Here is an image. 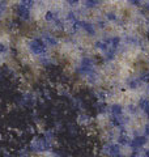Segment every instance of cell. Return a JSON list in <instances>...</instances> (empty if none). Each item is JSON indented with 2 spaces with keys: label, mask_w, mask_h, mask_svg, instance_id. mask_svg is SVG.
I'll return each instance as SVG.
<instances>
[{
  "label": "cell",
  "mask_w": 149,
  "mask_h": 157,
  "mask_svg": "<svg viewBox=\"0 0 149 157\" xmlns=\"http://www.w3.org/2000/svg\"><path fill=\"white\" fill-rule=\"evenodd\" d=\"M52 148H54V141L47 139L43 134L34 136L28 145L29 152L34 155H48L50 152H52Z\"/></svg>",
  "instance_id": "cell-1"
},
{
  "label": "cell",
  "mask_w": 149,
  "mask_h": 157,
  "mask_svg": "<svg viewBox=\"0 0 149 157\" xmlns=\"http://www.w3.org/2000/svg\"><path fill=\"white\" fill-rule=\"evenodd\" d=\"M101 153L106 157H124L122 152V147L118 143H114V141H106V143H103L101 148Z\"/></svg>",
  "instance_id": "cell-2"
},
{
  "label": "cell",
  "mask_w": 149,
  "mask_h": 157,
  "mask_svg": "<svg viewBox=\"0 0 149 157\" xmlns=\"http://www.w3.org/2000/svg\"><path fill=\"white\" fill-rule=\"evenodd\" d=\"M28 48L36 56H42L47 51V46L44 45L42 38H30L28 41Z\"/></svg>",
  "instance_id": "cell-3"
},
{
  "label": "cell",
  "mask_w": 149,
  "mask_h": 157,
  "mask_svg": "<svg viewBox=\"0 0 149 157\" xmlns=\"http://www.w3.org/2000/svg\"><path fill=\"white\" fill-rule=\"evenodd\" d=\"M148 143V137L147 136H141V135H139V136H135L133 139H131V143H130V147L133 149V151H137V149H141L144 148V147L147 145Z\"/></svg>",
  "instance_id": "cell-4"
},
{
  "label": "cell",
  "mask_w": 149,
  "mask_h": 157,
  "mask_svg": "<svg viewBox=\"0 0 149 157\" xmlns=\"http://www.w3.org/2000/svg\"><path fill=\"white\" fill-rule=\"evenodd\" d=\"M30 11H32V9H29V8H26V7L21 6V4H18V6L16 7L17 18L20 20V21H24V22L29 21V20H30V16H32Z\"/></svg>",
  "instance_id": "cell-5"
},
{
  "label": "cell",
  "mask_w": 149,
  "mask_h": 157,
  "mask_svg": "<svg viewBox=\"0 0 149 157\" xmlns=\"http://www.w3.org/2000/svg\"><path fill=\"white\" fill-rule=\"evenodd\" d=\"M76 28H81L86 34H89V36H94V34H96V28H94L90 22H86V21H77Z\"/></svg>",
  "instance_id": "cell-6"
},
{
  "label": "cell",
  "mask_w": 149,
  "mask_h": 157,
  "mask_svg": "<svg viewBox=\"0 0 149 157\" xmlns=\"http://www.w3.org/2000/svg\"><path fill=\"white\" fill-rule=\"evenodd\" d=\"M77 123L82 126V127H88L89 124L92 123V117L88 114V113H80V114L77 115Z\"/></svg>",
  "instance_id": "cell-7"
},
{
  "label": "cell",
  "mask_w": 149,
  "mask_h": 157,
  "mask_svg": "<svg viewBox=\"0 0 149 157\" xmlns=\"http://www.w3.org/2000/svg\"><path fill=\"white\" fill-rule=\"evenodd\" d=\"M42 41L44 42V45H46L47 47H55V46H58V38L51 36V34H48V33L43 34Z\"/></svg>",
  "instance_id": "cell-8"
},
{
  "label": "cell",
  "mask_w": 149,
  "mask_h": 157,
  "mask_svg": "<svg viewBox=\"0 0 149 157\" xmlns=\"http://www.w3.org/2000/svg\"><path fill=\"white\" fill-rule=\"evenodd\" d=\"M140 84H141V81L139 80V78H135V77L128 78V80H127V88H128V89H136V88Z\"/></svg>",
  "instance_id": "cell-9"
},
{
  "label": "cell",
  "mask_w": 149,
  "mask_h": 157,
  "mask_svg": "<svg viewBox=\"0 0 149 157\" xmlns=\"http://www.w3.org/2000/svg\"><path fill=\"white\" fill-rule=\"evenodd\" d=\"M18 4H21V6L26 7V8H29V9H32L33 6H34V0H20Z\"/></svg>",
  "instance_id": "cell-10"
},
{
  "label": "cell",
  "mask_w": 149,
  "mask_h": 157,
  "mask_svg": "<svg viewBox=\"0 0 149 157\" xmlns=\"http://www.w3.org/2000/svg\"><path fill=\"white\" fill-rule=\"evenodd\" d=\"M139 80L141 82H149V72H143L140 77H139Z\"/></svg>",
  "instance_id": "cell-11"
},
{
  "label": "cell",
  "mask_w": 149,
  "mask_h": 157,
  "mask_svg": "<svg viewBox=\"0 0 149 157\" xmlns=\"http://www.w3.org/2000/svg\"><path fill=\"white\" fill-rule=\"evenodd\" d=\"M85 3H86L88 7H96L99 3V0H85Z\"/></svg>",
  "instance_id": "cell-12"
},
{
  "label": "cell",
  "mask_w": 149,
  "mask_h": 157,
  "mask_svg": "<svg viewBox=\"0 0 149 157\" xmlns=\"http://www.w3.org/2000/svg\"><path fill=\"white\" fill-rule=\"evenodd\" d=\"M106 18H107V20H110V21H115V20H117V16H115V13L109 12V13L106 14Z\"/></svg>",
  "instance_id": "cell-13"
},
{
  "label": "cell",
  "mask_w": 149,
  "mask_h": 157,
  "mask_svg": "<svg viewBox=\"0 0 149 157\" xmlns=\"http://www.w3.org/2000/svg\"><path fill=\"white\" fill-rule=\"evenodd\" d=\"M78 2H80V0H67V3L69 6H76V4H78Z\"/></svg>",
  "instance_id": "cell-14"
},
{
  "label": "cell",
  "mask_w": 149,
  "mask_h": 157,
  "mask_svg": "<svg viewBox=\"0 0 149 157\" xmlns=\"http://www.w3.org/2000/svg\"><path fill=\"white\" fill-rule=\"evenodd\" d=\"M128 2H130L131 4H135V6H139V4H140V2H141V0H128Z\"/></svg>",
  "instance_id": "cell-15"
},
{
  "label": "cell",
  "mask_w": 149,
  "mask_h": 157,
  "mask_svg": "<svg viewBox=\"0 0 149 157\" xmlns=\"http://www.w3.org/2000/svg\"><path fill=\"white\" fill-rule=\"evenodd\" d=\"M144 130H145V135H144V136H147V137H148V136H149V124H147Z\"/></svg>",
  "instance_id": "cell-16"
},
{
  "label": "cell",
  "mask_w": 149,
  "mask_h": 157,
  "mask_svg": "<svg viewBox=\"0 0 149 157\" xmlns=\"http://www.w3.org/2000/svg\"><path fill=\"white\" fill-rule=\"evenodd\" d=\"M144 156H145V157H149V149H147L145 152H144Z\"/></svg>",
  "instance_id": "cell-17"
},
{
  "label": "cell",
  "mask_w": 149,
  "mask_h": 157,
  "mask_svg": "<svg viewBox=\"0 0 149 157\" xmlns=\"http://www.w3.org/2000/svg\"><path fill=\"white\" fill-rule=\"evenodd\" d=\"M145 8L148 9V11H149V4H147V6H145Z\"/></svg>",
  "instance_id": "cell-18"
},
{
  "label": "cell",
  "mask_w": 149,
  "mask_h": 157,
  "mask_svg": "<svg viewBox=\"0 0 149 157\" xmlns=\"http://www.w3.org/2000/svg\"><path fill=\"white\" fill-rule=\"evenodd\" d=\"M147 36H148V39H149V32H148V34H147Z\"/></svg>",
  "instance_id": "cell-19"
},
{
  "label": "cell",
  "mask_w": 149,
  "mask_h": 157,
  "mask_svg": "<svg viewBox=\"0 0 149 157\" xmlns=\"http://www.w3.org/2000/svg\"><path fill=\"white\" fill-rule=\"evenodd\" d=\"M0 80H2V75H0Z\"/></svg>",
  "instance_id": "cell-20"
}]
</instances>
